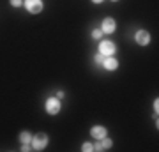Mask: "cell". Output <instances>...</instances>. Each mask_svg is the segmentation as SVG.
<instances>
[{
  "instance_id": "6da1fadb",
  "label": "cell",
  "mask_w": 159,
  "mask_h": 152,
  "mask_svg": "<svg viewBox=\"0 0 159 152\" xmlns=\"http://www.w3.org/2000/svg\"><path fill=\"white\" fill-rule=\"evenodd\" d=\"M30 145H32L34 150H43V149H46L48 147V135L46 133H37V135H34Z\"/></svg>"
},
{
  "instance_id": "7a4b0ae2",
  "label": "cell",
  "mask_w": 159,
  "mask_h": 152,
  "mask_svg": "<svg viewBox=\"0 0 159 152\" xmlns=\"http://www.w3.org/2000/svg\"><path fill=\"white\" fill-rule=\"evenodd\" d=\"M23 6H25V9H27L30 14H39V12L44 9L43 0H23Z\"/></svg>"
},
{
  "instance_id": "3957f363",
  "label": "cell",
  "mask_w": 159,
  "mask_h": 152,
  "mask_svg": "<svg viewBox=\"0 0 159 152\" xmlns=\"http://www.w3.org/2000/svg\"><path fill=\"white\" fill-rule=\"evenodd\" d=\"M44 110L48 115H57V113H60V101H58L57 97H48L44 103Z\"/></svg>"
},
{
  "instance_id": "277c9868",
  "label": "cell",
  "mask_w": 159,
  "mask_h": 152,
  "mask_svg": "<svg viewBox=\"0 0 159 152\" xmlns=\"http://www.w3.org/2000/svg\"><path fill=\"white\" fill-rule=\"evenodd\" d=\"M115 51H117V46L113 41H101L99 43V53H102L104 57L115 55Z\"/></svg>"
},
{
  "instance_id": "5b68a950",
  "label": "cell",
  "mask_w": 159,
  "mask_h": 152,
  "mask_svg": "<svg viewBox=\"0 0 159 152\" xmlns=\"http://www.w3.org/2000/svg\"><path fill=\"white\" fill-rule=\"evenodd\" d=\"M101 30H102V34H113L117 30V21L113 18H104L101 23Z\"/></svg>"
},
{
  "instance_id": "8992f818",
  "label": "cell",
  "mask_w": 159,
  "mask_h": 152,
  "mask_svg": "<svg viewBox=\"0 0 159 152\" xmlns=\"http://www.w3.org/2000/svg\"><path fill=\"white\" fill-rule=\"evenodd\" d=\"M134 41H136L140 46H147L148 43H150V34H148L147 30H143V28H140L136 34H134Z\"/></svg>"
},
{
  "instance_id": "52a82bcc",
  "label": "cell",
  "mask_w": 159,
  "mask_h": 152,
  "mask_svg": "<svg viewBox=\"0 0 159 152\" xmlns=\"http://www.w3.org/2000/svg\"><path fill=\"white\" fill-rule=\"evenodd\" d=\"M90 136L94 140H101L104 136H108V129H106L104 126H94L90 129Z\"/></svg>"
},
{
  "instance_id": "ba28073f",
  "label": "cell",
  "mask_w": 159,
  "mask_h": 152,
  "mask_svg": "<svg viewBox=\"0 0 159 152\" xmlns=\"http://www.w3.org/2000/svg\"><path fill=\"white\" fill-rule=\"evenodd\" d=\"M101 66L106 69V71H115V69L119 67V60H117L113 55L111 57H104V60H102Z\"/></svg>"
},
{
  "instance_id": "9c48e42d",
  "label": "cell",
  "mask_w": 159,
  "mask_h": 152,
  "mask_svg": "<svg viewBox=\"0 0 159 152\" xmlns=\"http://www.w3.org/2000/svg\"><path fill=\"white\" fill-rule=\"evenodd\" d=\"M97 141H99V145H101L102 150H106V149H110V147L113 145V140L108 138V136H104V138H101V140H97Z\"/></svg>"
},
{
  "instance_id": "30bf717a",
  "label": "cell",
  "mask_w": 159,
  "mask_h": 152,
  "mask_svg": "<svg viewBox=\"0 0 159 152\" xmlns=\"http://www.w3.org/2000/svg\"><path fill=\"white\" fill-rule=\"evenodd\" d=\"M20 141L21 143H30L32 141V135H30L29 131H21L20 133Z\"/></svg>"
},
{
  "instance_id": "8fae6325",
  "label": "cell",
  "mask_w": 159,
  "mask_h": 152,
  "mask_svg": "<svg viewBox=\"0 0 159 152\" xmlns=\"http://www.w3.org/2000/svg\"><path fill=\"white\" fill-rule=\"evenodd\" d=\"M81 150H83V152H92V150H94V145H92L90 141H85L83 147H81Z\"/></svg>"
},
{
  "instance_id": "7c38bea8",
  "label": "cell",
  "mask_w": 159,
  "mask_h": 152,
  "mask_svg": "<svg viewBox=\"0 0 159 152\" xmlns=\"http://www.w3.org/2000/svg\"><path fill=\"white\" fill-rule=\"evenodd\" d=\"M92 37H94V39H101V37H102V30H101V28L92 30Z\"/></svg>"
},
{
  "instance_id": "4fadbf2b",
  "label": "cell",
  "mask_w": 159,
  "mask_h": 152,
  "mask_svg": "<svg viewBox=\"0 0 159 152\" xmlns=\"http://www.w3.org/2000/svg\"><path fill=\"white\" fill-rule=\"evenodd\" d=\"M94 60H96V64H102V60H104V55L97 51V53H96V57H94Z\"/></svg>"
},
{
  "instance_id": "5bb4252c",
  "label": "cell",
  "mask_w": 159,
  "mask_h": 152,
  "mask_svg": "<svg viewBox=\"0 0 159 152\" xmlns=\"http://www.w3.org/2000/svg\"><path fill=\"white\" fill-rule=\"evenodd\" d=\"M12 7H21L23 6V0H9Z\"/></svg>"
},
{
  "instance_id": "9a60e30c",
  "label": "cell",
  "mask_w": 159,
  "mask_h": 152,
  "mask_svg": "<svg viewBox=\"0 0 159 152\" xmlns=\"http://www.w3.org/2000/svg\"><path fill=\"white\" fill-rule=\"evenodd\" d=\"M32 147H30V143H21V150L23 152H27V150H30Z\"/></svg>"
},
{
  "instance_id": "2e32d148",
  "label": "cell",
  "mask_w": 159,
  "mask_h": 152,
  "mask_svg": "<svg viewBox=\"0 0 159 152\" xmlns=\"http://www.w3.org/2000/svg\"><path fill=\"white\" fill-rule=\"evenodd\" d=\"M154 112L159 113V99H156V103H154Z\"/></svg>"
},
{
  "instance_id": "e0dca14e",
  "label": "cell",
  "mask_w": 159,
  "mask_h": 152,
  "mask_svg": "<svg viewBox=\"0 0 159 152\" xmlns=\"http://www.w3.org/2000/svg\"><path fill=\"white\" fill-rule=\"evenodd\" d=\"M64 96H66V94H64V90H58V92H57V97H58V99H62Z\"/></svg>"
},
{
  "instance_id": "ac0fdd59",
  "label": "cell",
  "mask_w": 159,
  "mask_h": 152,
  "mask_svg": "<svg viewBox=\"0 0 159 152\" xmlns=\"http://www.w3.org/2000/svg\"><path fill=\"white\" fill-rule=\"evenodd\" d=\"M94 4H101V2H104V0H92Z\"/></svg>"
},
{
  "instance_id": "d6986e66",
  "label": "cell",
  "mask_w": 159,
  "mask_h": 152,
  "mask_svg": "<svg viewBox=\"0 0 159 152\" xmlns=\"http://www.w3.org/2000/svg\"><path fill=\"white\" fill-rule=\"evenodd\" d=\"M111 2H119V0H111Z\"/></svg>"
}]
</instances>
